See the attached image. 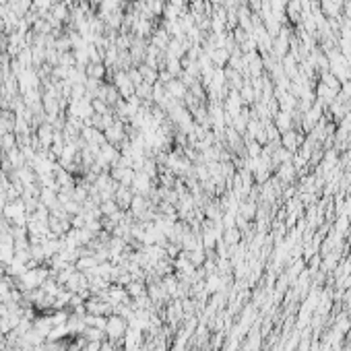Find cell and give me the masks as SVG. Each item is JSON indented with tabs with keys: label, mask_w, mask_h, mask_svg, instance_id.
<instances>
[{
	"label": "cell",
	"mask_w": 351,
	"mask_h": 351,
	"mask_svg": "<svg viewBox=\"0 0 351 351\" xmlns=\"http://www.w3.org/2000/svg\"><path fill=\"white\" fill-rule=\"evenodd\" d=\"M279 143H281L283 149H287V151H291V153H297L299 147H302V143H304V137H302V132H297L295 128H291L287 132H281Z\"/></svg>",
	"instance_id": "1"
},
{
	"label": "cell",
	"mask_w": 351,
	"mask_h": 351,
	"mask_svg": "<svg viewBox=\"0 0 351 351\" xmlns=\"http://www.w3.org/2000/svg\"><path fill=\"white\" fill-rule=\"evenodd\" d=\"M126 322H124V318L122 316H118V314H114V316H110L108 318V324H106V335L110 337V339H122L124 335H126Z\"/></svg>",
	"instance_id": "2"
},
{
	"label": "cell",
	"mask_w": 351,
	"mask_h": 351,
	"mask_svg": "<svg viewBox=\"0 0 351 351\" xmlns=\"http://www.w3.org/2000/svg\"><path fill=\"white\" fill-rule=\"evenodd\" d=\"M273 124L277 126V130H279V132H287V130L295 128V126H293V114L279 110V112L273 116Z\"/></svg>",
	"instance_id": "3"
},
{
	"label": "cell",
	"mask_w": 351,
	"mask_h": 351,
	"mask_svg": "<svg viewBox=\"0 0 351 351\" xmlns=\"http://www.w3.org/2000/svg\"><path fill=\"white\" fill-rule=\"evenodd\" d=\"M85 75L89 79H97V81H108V66L104 62H89L85 66Z\"/></svg>",
	"instance_id": "4"
},
{
	"label": "cell",
	"mask_w": 351,
	"mask_h": 351,
	"mask_svg": "<svg viewBox=\"0 0 351 351\" xmlns=\"http://www.w3.org/2000/svg\"><path fill=\"white\" fill-rule=\"evenodd\" d=\"M318 81L322 83V85H326V87H330L332 91H341V81L332 75L330 71H324V73H318Z\"/></svg>",
	"instance_id": "5"
},
{
	"label": "cell",
	"mask_w": 351,
	"mask_h": 351,
	"mask_svg": "<svg viewBox=\"0 0 351 351\" xmlns=\"http://www.w3.org/2000/svg\"><path fill=\"white\" fill-rule=\"evenodd\" d=\"M295 172H297V170L293 168V163H291V161L277 165V174H279V178H281L283 182H291V180H293V176H295Z\"/></svg>",
	"instance_id": "6"
},
{
	"label": "cell",
	"mask_w": 351,
	"mask_h": 351,
	"mask_svg": "<svg viewBox=\"0 0 351 351\" xmlns=\"http://www.w3.org/2000/svg\"><path fill=\"white\" fill-rule=\"evenodd\" d=\"M13 149H17V135L15 132H7V135L0 137V151L11 153Z\"/></svg>",
	"instance_id": "7"
},
{
	"label": "cell",
	"mask_w": 351,
	"mask_h": 351,
	"mask_svg": "<svg viewBox=\"0 0 351 351\" xmlns=\"http://www.w3.org/2000/svg\"><path fill=\"white\" fill-rule=\"evenodd\" d=\"M246 151H248V157H260L262 155V145L258 141H248L246 143Z\"/></svg>",
	"instance_id": "8"
},
{
	"label": "cell",
	"mask_w": 351,
	"mask_h": 351,
	"mask_svg": "<svg viewBox=\"0 0 351 351\" xmlns=\"http://www.w3.org/2000/svg\"><path fill=\"white\" fill-rule=\"evenodd\" d=\"M91 106H93V112L95 114H99V116H104V114H110L112 112V108L104 102V99H99V97H95L93 102H91Z\"/></svg>",
	"instance_id": "9"
},
{
	"label": "cell",
	"mask_w": 351,
	"mask_h": 351,
	"mask_svg": "<svg viewBox=\"0 0 351 351\" xmlns=\"http://www.w3.org/2000/svg\"><path fill=\"white\" fill-rule=\"evenodd\" d=\"M335 163H337V151H328V153H326V159L322 161V170L328 172Z\"/></svg>",
	"instance_id": "10"
},
{
	"label": "cell",
	"mask_w": 351,
	"mask_h": 351,
	"mask_svg": "<svg viewBox=\"0 0 351 351\" xmlns=\"http://www.w3.org/2000/svg\"><path fill=\"white\" fill-rule=\"evenodd\" d=\"M343 17L351 23V0H345V5H343Z\"/></svg>",
	"instance_id": "11"
}]
</instances>
